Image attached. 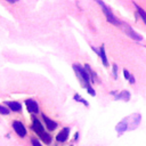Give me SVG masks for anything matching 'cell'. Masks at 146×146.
<instances>
[{
	"label": "cell",
	"instance_id": "obj_1",
	"mask_svg": "<svg viewBox=\"0 0 146 146\" xmlns=\"http://www.w3.org/2000/svg\"><path fill=\"white\" fill-rule=\"evenodd\" d=\"M31 129L35 132V135L47 145H49L51 143V136L46 131L43 124L40 122V120L35 116H32V125H31Z\"/></svg>",
	"mask_w": 146,
	"mask_h": 146
},
{
	"label": "cell",
	"instance_id": "obj_2",
	"mask_svg": "<svg viewBox=\"0 0 146 146\" xmlns=\"http://www.w3.org/2000/svg\"><path fill=\"white\" fill-rule=\"evenodd\" d=\"M73 70L75 71V74H76V76L79 78V80H80V82H81V86L83 87V88H88V87H90V78H89V75H88V73H87V71H86V68L84 67H82L81 65H78V64H74L73 65Z\"/></svg>",
	"mask_w": 146,
	"mask_h": 146
},
{
	"label": "cell",
	"instance_id": "obj_3",
	"mask_svg": "<svg viewBox=\"0 0 146 146\" xmlns=\"http://www.w3.org/2000/svg\"><path fill=\"white\" fill-rule=\"evenodd\" d=\"M96 2H97V3L100 6V8L103 9V13L105 14L107 22H110V23L113 24V25H120V22L117 21V18L115 17V15L112 13V10H111L102 0H96Z\"/></svg>",
	"mask_w": 146,
	"mask_h": 146
},
{
	"label": "cell",
	"instance_id": "obj_4",
	"mask_svg": "<svg viewBox=\"0 0 146 146\" xmlns=\"http://www.w3.org/2000/svg\"><path fill=\"white\" fill-rule=\"evenodd\" d=\"M11 125H13V129H14V131L16 132V135H17L18 137L24 138V137L26 136V132H27V131H26V128H25V125H24L21 121L15 120V121H13Z\"/></svg>",
	"mask_w": 146,
	"mask_h": 146
},
{
	"label": "cell",
	"instance_id": "obj_5",
	"mask_svg": "<svg viewBox=\"0 0 146 146\" xmlns=\"http://www.w3.org/2000/svg\"><path fill=\"white\" fill-rule=\"evenodd\" d=\"M25 106H26V110L31 113V114H38L40 112L39 110V105L36 103V100L32 99V98H27L25 100Z\"/></svg>",
	"mask_w": 146,
	"mask_h": 146
},
{
	"label": "cell",
	"instance_id": "obj_6",
	"mask_svg": "<svg viewBox=\"0 0 146 146\" xmlns=\"http://www.w3.org/2000/svg\"><path fill=\"white\" fill-rule=\"evenodd\" d=\"M123 30H124L125 34H127L128 36H130L131 39H133V40H136V41H141L143 36H141L140 34H138L136 31H133V29H132L130 25H127V24L123 23Z\"/></svg>",
	"mask_w": 146,
	"mask_h": 146
},
{
	"label": "cell",
	"instance_id": "obj_7",
	"mask_svg": "<svg viewBox=\"0 0 146 146\" xmlns=\"http://www.w3.org/2000/svg\"><path fill=\"white\" fill-rule=\"evenodd\" d=\"M68 136H70V128L68 127H65L63 128L56 136V140L58 143H65L67 139H68Z\"/></svg>",
	"mask_w": 146,
	"mask_h": 146
},
{
	"label": "cell",
	"instance_id": "obj_8",
	"mask_svg": "<svg viewBox=\"0 0 146 146\" xmlns=\"http://www.w3.org/2000/svg\"><path fill=\"white\" fill-rule=\"evenodd\" d=\"M5 105L10 110V112H21L22 111V104L16 100H6Z\"/></svg>",
	"mask_w": 146,
	"mask_h": 146
},
{
	"label": "cell",
	"instance_id": "obj_9",
	"mask_svg": "<svg viewBox=\"0 0 146 146\" xmlns=\"http://www.w3.org/2000/svg\"><path fill=\"white\" fill-rule=\"evenodd\" d=\"M41 116H42V119H43V122H44V124H46V128L49 130V131H52V130H55L56 128H57V122L56 121H54V120H51L50 117H48L46 114H41Z\"/></svg>",
	"mask_w": 146,
	"mask_h": 146
},
{
	"label": "cell",
	"instance_id": "obj_10",
	"mask_svg": "<svg viewBox=\"0 0 146 146\" xmlns=\"http://www.w3.org/2000/svg\"><path fill=\"white\" fill-rule=\"evenodd\" d=\"M115 130H116V132H117L119 135H121V133H123L125 130H128V117H124L122 121H120V122L116 124Z\"/></svg>",
	"mask_w": 146,
	"mask_h": 146
},
{
	"label": "cell",
	"instance_id": "obj_11",
	"mask_svg": "<svg viewBox=\"0 0 146 146\" xmlns=\"http://www.w3.org/2000/svg\"><path fill=\"white\" fill-rule=\"evenodd\" d=\"M111 94L115 96V99H123L124 102H128V100L130 99V94H129V91H127V90H123V91H121L120 94H116L115 91H112Z\"/></svg>",
	"mask_w": 146,
	"mask_h": 146
},
{
	"label": "cell",
	"instance_id": "obj_12",
	"mask_svg": "<svg viewBox=\"0 0 146 146\" xmlns=\"http://www.w3.org/2000/svg\"><path fill=\"white\" fill-rule=\"evenodd\" d=\"M98 55H99V57H100V59H102L104 66H108V60H107V57H106V52H105V47H104V44L100 46L99 51H98Z\"/></svg>",
	"mask_w": 146,
	"mask_h": 146
},
{
	"label": "cell",
	"instance_id": "obj_13",
	"mask_svg": "<svg viewBox=\"0 0 146 146\" xmlns=\"http://www.w3.org/2000/svg\"><path fill=\"white\" fill-rule=\"evenodd\" d=\"M84 68H86V71H87V73H88V75H89V78H90V81H91V82H95V81H96V79H97L96 73L91 70V67H90L88 64H86V65H84Z\"/></svg>",
	"mask_w": 146,
	"mask_h": 146
},
{
	"label": "cell",
	"instance_id": "obj_14",
	"mask_svg": "<svg viewBox=\"0 0 146 146\" xmlns=\"http://www.w3.org/2000/svg\"><path fill=\"white\" fill-rule=\"evenodd\" d=\"M133 5L136 6V10H137L138 15H139V16H140V18L143 19V22L146 24V11H145V10H144L141 7H139V6H138L136 2H133Z\"/></svg>",
	"mask_w": 146,
	"mask_h": 146
},
{
	"label": "cell",
	"instance_id": "obj_15",
	"mask_svg": "<svg viewBox=\"0 0 146 146\" xmlns=\"http://www.w3.org/2000/svg\"><path fill=\"white\" fill-rule=\"evenodd\" d=\"M73 98H74V99H75L76 102H79V103H82V104H84L86 106H88V105H89V104H88V102H87V100H86L84 98H82V97H81V96H80L79 94H75Z\"/></svg>",
	"mask_w": 146,
	"mask_h": 146
},
{
	"label": "cell",
	"instance_id": "obj_16",
	"mask_svg": "<svg viewBox=\"0 0 146 146\" xmlns=\"http://www.w3.org/2000/svg\"><path fill=\"white\" fill-rule=\"evenodd\" d=\"M10 113V110L6 105H0V114L1 115H8Z\"/></svg>",
	"mask_w": 146,
	"mask_h": 146
},
{
	"label": "cell",
	"instance_id": "obj_17",
	"mask_svg": "<svg viewBox=\"0 0 146 146\" xmlns=\"http://www.w3.org/2000/svg\"><path fill=\"white\" fill-rule=\"evenodd\" d=\"M31 144H32V146H42V144L40 143V140L38 138H35V137L31 138Z\"/></svg>",
	"mask_w": 146,
	"mask_h": 146
},
{
	"label": "cell",
	"instance_id": "obj_18",
	"mask_svg": "<svg viewBox=\"0 0 146 146\" xmlns=\"http://www.w3.org/2000/svg\"><path fill=\"white\" fill-rule=\"evenodd\" d=\"M113 78L117 79V65L113 64Z\"/></svg>",
	"mask_w": 146,
	"mask_h": 146
},
{
	"label": "cell",
	"instance_id": "obj_19",
	"mask_svg": "<svg viewBox=\"0 0 146 146\" xmlns=\"http://www.w3.org/2000/svg\"><path fill=\"white\" fill-rule=\"evenodd\" d=\"M123 75H124V79H125V80H129V79H130V76H131L130 72H129V71H127V70H123Z\"/></svg>",
	"mask_w": 146,
	"mask_h": 146
},
{
	"label": "cell",
	"instance_id": "obj_20",
	"mask_svg": "<svg viewBox=\"0 0 146 146\" xmlns=\"http://www.w3.org/2000/svg\"><path fill=\"white\" fill-rule=\"evenodd\" d=\"M87 90H88V94L90 95V96H95L96 95V92H95V90H94V88L90 86V87H88L87 88Z\"/></svg>",
	"mask_w": 146,
	"mask_h": 146
},
{
	"label": "cell",
	"instance_id": "obj_21",
	"mask_svg": "<svg viewBox=\"0 0 146 146\" xmlns=\"http://www.w3.org/2000/svg\"><path fill=\"white\" fill-rule=\"evenodd\" d=\"M129 82H130V83H131V84H133V83H135V78H133V76H132V75H131V76H130V79H129Z\"/></svg>",
	"mask_w": 146,
	"mask_h": 146
},
{
	"label": "cell",
	"instance_id": "obj_22",
	"mask_svg": "<svg viewBox=\"0 0 146 146\" xmlns=\"http://www.w3.org/2000/svg\"><path fill=\"white\" fill-rule=\"evenodd\" d=\"M78 139H79V132H78V131H76V132H75V133H74V140H75V141H76V140H78Z\"/></svg>",
	"mask_w": 146,
	"mask_h": 146
},
{
	"label": "cell",
	"instance_id": "obj_23",
	"mask_svg": "<svg viewBox=\"0 0 146 146\" xmlns=\"http://www.w3.org/2000/svg\"><path fill=\"white\" fill-rule=\"evenodd\" d=\"M7 2H9V3H15V2H17L18 0H6Z\"/></svg>",
	"mask_w": 146,
	"mask_h": 146
},
{
	"label": "cell",
	"instance_id": "obj_24",
	"mask_svg": "<svg viewBox=\"0 0 146 146\" xmlns=\"http://www.w3.org/2000/svg\"><path fill=\"white\" fill-rule=\"evenodd\" d=\"M70 146H73V145H70Z\"/></svg>",
	"mask_w": 146,
	"mask_h": 146
},
{
	"label": "cell",
	"instance_id": "obj_25",
	"mask_svg": "<svg viewBox=\"0 0 146 146\" xmlns=\"http://www.w3.org/2000/svg\"><path fill=\"white\" fill-rule=\"evenodd\" d=\"M145 47H146V46H145Z\"/></svg>",
	"mask_w": 146,
	"mask_h": 146
}]
</instances>
